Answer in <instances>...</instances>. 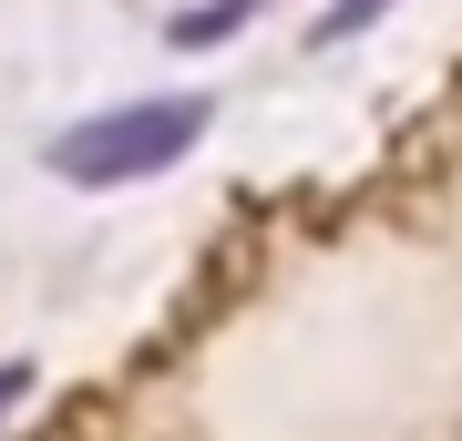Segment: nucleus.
Wrapping results in <instances>:
<instances>
[{"label": "nucleus", "instance_id": "1", "mask_svg": "<svg viewBox=\"0 0 462 441\" xmlns=\"http://www.w3.org/2000/svg\"><path fill=\"white\" fill-rule=\"evenodd\" d=\"M196 133H206V103L196 93H185V103H124V114L72 124L62 144H51V164H62L72 185H134V175H154V164H175Z\"/></svg>", "mask_w": 462, "mask_h": 441}, {"label": "nucleus", "instance_id": "2", "mask_svg": "<svg viewBox=\"0 0 462 441\" xmlns=\"http://www.w3.org/2000/svg\"><path fill=\"white\" fill-rule=\"evenodd\" d=\"M380 11H391V0H329V11H319V41H339V32H370Z\"/></svg>", "mask_w": 462, "mask_h": 441}, {"label": "nucleus", "instance_id": "3", "mask_svg": "<svg viewBox=\"0 0 462 441\" xmlns=\"http://www.w3.org/2000/svg\"><path fill=\"white\" fill-rule=\"evenodd\" d=\"M257 0H216V11H196V21H175V41H216V32H236Z\"/></svg>", "mask_w": 462, "mask_h": 441}, {"label": "nucleus", "instance_id": "4", "mask_svg": "<svg viewBox=\"0 0 462 441\" xmlns=\"http://www.w3.org/2000/svg\"><path fill=\"white\" fill-rule=\"evenodd\" d=\"M21 390H32V380H21V370H0V400H21Z\"/></svg>", "mask_w": 462, "mask_h": 441}]
</instances>
